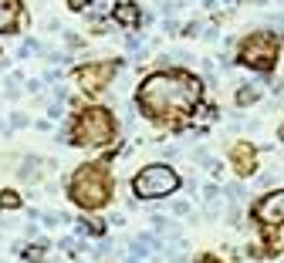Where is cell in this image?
<instances>
[{
  "mask_svg": "<svg viewBox=\"0 0 284 263\" xmlns=\"http://www.w3.org/2000/svg\"><path fill=\"white\" fill-rule=\"evenodd\" d=\"M203 95V85L196 74L190 71H156L149 74L136 91V102L139 108L146 112V118L153 122H169L179 118V115H190L196 108Z\"/></svg>",
  "mask_w": 284,
  "mask_h": 263,
  "instance_id": "obj_1",
  "label": "cell"
},
{
  "mask_svg": "<svg viewBox=\"0 0 284 263\" xmlns=\"http://www.w3.org/2000/svg\"><path fill=\"white\" fill-rule=\"evenodd\" d=\"M112 192H115V179H112V172H108V166H102V162L78 166L74 175L68 179V196H71L74 206H81V209L108 206Z\"/></svg>",
  "mask_w": 284,
  "mask_h": 263,
  "instance_id": "obj_2",
  "label": "cell"
},
{
  "mask_svg": "<svg viewBox=\"0 0 284 263\" xmlns=\"http://www.w3.org/2000/svg\"><path fill=\"white\" fill-rule=\"evenodd\" d=\"M115 138V118L108 108H81L71 118L65 132V145H78V149H102Z\"/></svg>",
  "mask_w": 284,
  "mask_h": 263,
  "instance_id": "obj_3",
  "label": "cell"
},
{
  "mask_svg": "<svg viewBox=\"0 0 284 263\" xmlns=\"http://www.w3.org/2000/svg\"><path fill=\"white\" fill-rule=\"evenodd\" d=\"M277 54H281V34L274 31H254L240 41L237 48V64L251 71H274Z\"/></svg>",
  "mask_w": 284,
  "mask_h": 263,
  "instance_id": "obj_4",
  "label": "cell"
},
{
  "mask_svg": "<svg viewBox=\"0 0 284 263\" xmlns=\"http://www.w3.org/2000/svg\"><path fill=\"white\" fill-rule=\"evenodd\" d=\"M179 172L166 162H149L146 169H139V175H132V192L139 199H166L179 189Z\"/></svg>",
  "mask_w": 284,
  "mask_h": 263,
  "instance_id": "obj_5",
  "label": "cell"
},
{
  "mask_svg": "<svg viewBox=\"0 0 284 263\" xmlns=\"http://www.w3.org/2000/svg\"><path fill=\"white\" fill-rule=\"evenodd\" d=\"M251 216L257 219V223H264V226L284 223V189H274V192H268V196H260V199L254 203Z\"/></svg>",
  "mask_w": 284,
  "mask_h": 263,
  "instance_id": "obj_6",
  "label": "cell"
},
{
  "mask_svg": "<svg viewBox=\"0 0 284 263\" xmlns=\"http://www.w3.org/2000/svg\"><path fill=\"white\" fill-rule=\"evenodd\" d=\"M115 68H119V64H112V61H98V64H85V68H78L81 88H85V91H102V88H108Z\"/></svg>",
  "mask_w": 284,
  "mask_h": 263,
  "instance_id": "obj_7",
  "label": "cell"
},
{
  "mask_svg": "<svg viewBox=\"0 0 284 263\" xmlns=\"http://www.w3.org/2000/svg\"><path fill=\"white\" fill-rule=\"evenodd\" d=\"M230 162H234V169L240 175H251L254 169H257V152H254V145L237 142L234 149H230Z\"/></svg>",
  "mask_w": 284,
  "mask_h": 263,
  "instance_id": "obj_8",
  "label": "cell"
},
{
  "mask_svg": "<svg viewBox=\"0 0 284 263\" xmlns=\"http://www.w3.org/2000/svg\"><path fill=\"white\" fill-rule=\"evenodd\" d=\"M112 21L115 24H122V27H139V4H132V0H119L112 7Z\"/></svg>",
  "mask_w": 284,
  "mask_h": 263,
  "instance_id": "obj_9",
  "label": "cell"
},
{
  "mask_svg": "<svg viewBox=\"0 0 284 263\" xmlns=\"http://www.w3.org/2000/svg\"><path fill=\"white\" fill-rule=\"evenodd\" d=\"M21 21V0H0V34H10Z\"/></svg>",
  "mask_w": 284,
  "mask_h": 263,
  "instance_id": "obj_10",
  "label": "cell"
},
{
  "mask_svg": "<svg viewBox=\"0 0 284 263\" xmlns=\"http://www.w3.org/2000/svg\"><path fill=\"white\" fill-rule=\"evenodd\" d=\"M41 159H24L21 162V169H17V175H21V179H24V183H37L41 179Z\"/></svg>",
  "mask_w": 284,
  "mask_h": 263,
  "instance_id": "obj_11",
  "label": "cell"
},
{
  "mask_svg": "<svg viewBox=\"0 0 284 263\" xmlns=\"http://www.w3.org/2000/svg\"><path fill=\"white\" fill-rule=\"evenodd\" d=\"M260 98V91H257V85H240V91H237V105H254Z\"/></svg>",
  "mask_w": 284,
  "mask_h": 263,
  "instance_id": "obj_12",
  "label": "cell"
},
{
  "mask_svg": "<svg viewBox=\"0 0 284 263\" xmlns=\"http://www.w3.org/2000/svg\"><path fill=\"white\" fill-rule=\"evenodd\" d=\"M21 206V196H17L14 189H4L0 192V209H17Z\"/></svg>",
  "mask_w": 284,
  "mask_h": 263,
  "instance_id": "obj_13",
  "label": "cell"
},
{
  "mask_svg": "<svg viewBox=\"0 0 284 263\" xmlns=\"http://www.w3.org/2000/svg\"><path fill=\"white\" fill-rule=\"evenodd\" d=\"M176 10H179V0H162V4H159V14L162 17H173Z\"/></svg>",
  "mask_w": 284,
  "mask_h": 263,
  "instance_id": "obj_14",
  "label": "cell"
},
{
  "mask_svg": "<svg viewBox=\"0 0 284 263\" xmlns=\"http://www.w3.org/2000/svg\"><path fill=\"white\" fill-rule=\"evenodd\" d=\"M24 256H27L31 263H37L41 256H44V247H27V250H24Z\"/></svg>",
  "mask_w": 284,
  "mask_h": 263,
  "instance_id": "obj_15",
  "label": "cell"
},
{
  "mask_svg": "<svg viewBox=\"0 0 284 263\" xmlns=\"http://www.w3.org/2000/svg\"><path fill=\"white\" fill-rule=\"evenodd\" d=\"M68 7H71L74 14H81V10H88V7H91V0H68Z\"/></svg>",
  "mask_w": 284,
  "mask_h": 263,
  "instance_id": "obj_16",
  "label": "cell"
},
{
  "mask_svg": "<svg viewBox=\"0 0 284 263\" xmlns=\"http://www.w3.org/2000/svg\"><path fill=\"white\" fill-rule=\"evenodd\" d=\"M200 31H203V24H196V21H193V24H186V27H183V37H196Z\"/></svg>",
  "mask_w": 284,
  "mask_h": 263,
  "instance_id": "obj_17",
  "label": "cell"
},
{
  "mask_svg": "<svg viewBox=\"0 0 284 263\" xmlns=\"http://www.w3.org/2000/svg\"><path fill=\"white\" fill-rule=\"evenodd\" d=\"M173 209H176V216H186V213H190V203H176Z\"/></svg>",
  "mask_w": 284,
  "mask_h": 263,
  "instance_id": "obj_18",
  "label": "cell"
},
{
  "mask_svg": "<svg viewBox=\"0 0 284 263\" xmlns=\"http://www.w3.org/2000/svg\"><path fill=\"white\" fill-rule=\"evenodd\" d=\"M274 179H277V175H271V172H264V175H260V186H274Z\"/></svg>",
  "mask_w": 284,
  "mask_h": 263,
  "instance_id": "obj_19",
  "label": "cell"
},
{
  "mask_svg": "<svg viewBox=\"0 0 284 263\" xmlns=\"http://www.w3.org/2000/svg\"><path fill=\"white\" fill-rule=\"evenodd\" d=\"M200 263H220V260H217V256H203Z\"/></svg>",
  "mask_w": 284,
  "mask_h": 263,
  "instance_id": "obj_20",
  "label": "cell"
},
{
  "mask_svg": "<svg viewBox=\"0 0 284 263\" xmlns=\"http://www.w3.org/2000/svg\"><path fill=\"white\" fill-rule=\"evenodd\" d=\"M277 138H281V142H284V125H281V128H277Z\"/></svg>",
  "mask_w": 284,
  "mask_h": 263,
  "instance_id": "obj_21",
  "label": "cell"
}]
</instances>
